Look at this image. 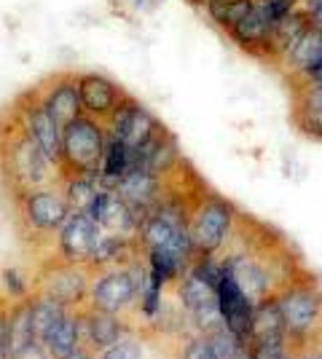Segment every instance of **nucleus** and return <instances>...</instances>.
Here are the masks:
<instances>
[{
  "mask_svg": "<svg viewBox=\"0 0 322 359\" xmlns=\"http://www.w3.org/2000/svg\"><path fill=\"white\" fill-rule=\"evenodd\" d=\"M217 257L253 306L274 300L282 290L311 273L301 255L279 231L245 212L239 215L231 239Z\"/></svg>",
  "mask_w": 322,
  "mask_h": 359,
  "instance_id": "nucleus-1",
  "label": "nucleus"
},
{
  "mask_svg": "<svg viewBox=\"0 0 322 359\" xmlns=\"http://www.w3.org/2000/svg\"><path fill=\"white\" fill-rule=\"evenodd\" d=\"M60 182V169L32 140L14 105L0 113V191L14 204L25 194Z\"/></svg>",
  "mask_w": 322,
  "mask_h": 359,
  "instance_id": "nucleus-2",
  "label": "nucleus"
},
{
  "mask_svg": "<svg viewBox=\"0 0 322 359\" xmlns=\"http://www.w3.org/2000/svg\"><path fill=\"white\" fill-rule=\"evenodd\" d=\"M276 306L285 322V335L293 354H304L322 346V287L314 273L276 295Z\"/></svg>",
  "mask_w": 322,
  "mask_h": 359,
  "instance_id": "nucleus-3",
  "label": "nucleus"
},
{
  "mask_svg": "<svg viewBox=\"0 0 322 359\" xmlns=\"http://www.w3.org/2000/svg\"><path fill=\"white\" fill-rule=\"evenodd\" d=\"M11 210H14V225L19 236L32 247H54L60 228L73 212L62 194L60 182L25 194L11 204Z\"/></svg>",
  "mask_w": 322,
  "mask_h": 359,
  "instance_id": "nucleus-4",
  "label": "nucleus"
},
{
  "mask_svg": "<svg viewBox=\"0 0 322 359\" xmlns=\"http://www.w3.org/2000/svg\"><path fill=\"white\" fill-rule=\"evenodd\" d=\"M239 207L226 198V196L215 194L210 188H204L191 210L188 220V233H191V247H194V260L196 257H215L226 247L231 239V231L239 220Z\"/></svg>",
  "mask_w": 322,
  "mask_h": 359,
  "instance_id": "nucleus-5",
  "label": "nucleus"
},
{
  "mask_svg": "<svg viewBox=\"0 0 322 359\" xmlns=\"http://www.w3.org/2000/svg\"><path fill=\"white\" fill-rule=\"evenodd\" d=\"M107 145V126L102 121L81 113L62 129V177H100V166Z\"/></svg>",
  "mask_w": 322,
  "mask_h": 359,
  "instance_id": "nucleus-6",
  "label": "nucleus"
},
{
  "mask_svg": "<svg viewBox=\"0 0 322 359\" xmlns=\"http://www.w3.org/2000/svg\"><path fill=\"white\" fill-rule=\"evenodd\" d=\"M94 271L86 263H67L57 255L48 257L32 279V292L60 300L67 309H83L89 303Z\"/></svg>",
  "mask_w": 322,
  "mask_h": 359,
  "instance_id": "nucleus-7",
  "label": "nucleus"
},
{
  "mask_svg": "<svg viewBox=\"0 0 322 359\" xmlns=\"http://www.w3.org/2000/svg\"><path fill=\"white\" fill-rule=\"evenodd\" d=\"M92 309L107 311V314L123 316L132 325V316L137 309V285L129 266H110V269L94 271L89 303Z\"/></svg>",
  "mask_w": 322,
  "mask_h": 359,
  "instance_id": "nucleus-8",
  "label": "nucleus"
},
{
  "mask_svg": "<svg viewBox=\"0 0 322 359\" xmlns=\"http://www.w3.org/2000/svg\"><path fill=\"white\" fill-rule=\"evenodd\" d=\"M177 306L188 316V325L196 332H210L213 327L223 325L220 303H217V287L201 279L196 271H185L183 279L175 285Z\"/></svg>",
  "mask_w": 322,
  "mask_h": 359,
  "instance_id": "nucleus-9",
  "label": "nucleus"
},
{
  "mask_svg": "<svg viewBox=\"0 0 322 359\" xmlns=\"http://www.w3.org/2000/svg\"><path fill=\"white\" fill-rule=\"evenodd\" d=\"M11 105L16 107L22 123L27 126V132L32 135V140L41 145V150L46 153V158L60 169V156H62V129L54 123V118L48 116V110L43 107L41 100V89H32L16 94Z\"/></svg>",
  "mask_w": 322,
  "mask_h": 359,
  "instance_id": "nucleus-10",
  "label": "nucleus"
},
{
  "mask_svg": "<svg viewBox=\"0 0 322 359\" xmlns=\"http://www.w3.org/2000/svg\"><path fill=\"white\" fill-rule=\"evenodd\" d=\"M105 126H107V135L121 140L129 150H135V148L148 145V142L159 135V129H161L164 123L156 118L154 113L142 105L140 100H135V97L129 94L121 102V107L107 118Z\"/></svg>",
  "mask_w": 322,
  "mask_h": 359,
  "instance_id": "nucleus-11",
  "label": "nucleus"
},
{
  "mask_svg": "<svg viewBox=\"0 0 322 359\" xmlns=\"http://www.w3.org/2000/svg\"><path fill=\"white\" fill-rule=\"evenodd\" d=\"M102 228L97 225L89 212H70V217L60 228L57 239H54V255L67 263H86L92 260L97 239H100Z\"/></svg>",
  "mask_w": 322,
  "mask_h": 359,
  "instance_id": "nucleus-12",
  "label": "nucleus"
},
{
  "mask_svg": "<svg viewBox=\"0 0 322 359\" xmlns=\"http://www.w3.org/2000/svg\"><path fill=\"white\" fill-rule=\"evenodd\" d=\"M38 89H41L43 107L48 110V116L54 118V123L60 129H65L70 121H76L83 113L81 89H78V73H73V70H62V73L48 75L43 83H38Z\"/></svg>",
  "mask_w": 322,
  "mask_h": 359,
  "instance_id": "nucleus-13",
  "label": "nucleus"
},
{
  "mask_svg": "<svg viewBox=\"0 0 322 359\" xmlns=\"http://www.w3.org/2000/svg\"><path fill=\"white\" fill-rule=\"evenodd\" d=\"M78 89H81V105L83 113L92 118L107 123V118L121 107V102L129 97V91L121 83H116L110 75L105 73H78Z\"/></svg>",
  "mask_w": 322,
  "mask_h": 359,
  "instance_id": "nucleus-14",
  "label": "nucleus"
},
{
  "mask_svg": "<svg viewBox=\"0 0 322 359\" xmlns=\"http://www.w3.org/2000/svg\"><path fill=\"white\" fill-rule=\"evenodd\" d=\"M217 303H220V314H223L226 327L247 346V341H250V330H253L255 306L250 303V298L242 292V287L236 285V279H234L226 269H223L220 282H217Z\"/></svg>",
  "mask_w": 322,
  "mask_h": 359,
  "instance_id": "nucleus-15",
  "label": "nucleus"
},
{
  "mask_svg": "<svg viewBox=\"0 0 322 359\" xmlns=\"http://www.w3.org/2000/svg\"><path fill=\"white\" fill-rule=\"evenodd\" d=\"M129 332H135V327L123 316L107 314V311H100L92 306L81 309V338H83V346H89L94 354L105 351L107 346L119 344Z\"/></svg>",
  "mask_w": 322,
  "mask_h": 359,
  "instance_id": "nucleus-16",
  "label": "nucleus"
},
{
  "mask_svg": "<svg viewBox=\"0 0 322 359\" xmlns=\"http://www.w3.org/2000/svg\"><path fill=\"white\" fill-rule=\"evenodd\" d=\"M161 185H164L161 177L151 175L148 169H132L116 185V194L137 212L140 220H145L148 212L154 210L156 204H159V198H161Z\"/></svg>",
  "mask_w": 322,
  "mask_h": 359,
  "instance_id": "nucleus-17",
  "label": "nucleus"
},
{
  "mask_svg": "<svg viewBox=\"0 0 322 359\" xmlns=\"http://www.w3.org/2000/svg\"><path fill=\"white\" fill-rule=\"evenodd\" d=\"M271 30H274V22L261 11L258 0L253 6V11L234 27L229 30V38L239 46L242 51H247L250 57L255 60H266L269 62V43H271Z\"/></svg>",
  "mask_w": 322,
  "mask_h": 359,
  "instance_id": "nucleus-18",
  "label": "nucleus"
},
{
  "mask_svg": "<svg viewBox=\"0 0 322 359\" xmlns=\"http://www.w3.org/2000/svg\"><path fill=\"white\" fill-rule=\"evenodd\" d=\"M282 70L290 75L293 83H304L322 67V32L309 27L301 41L293 46L290 51L282 57Z\"/></svg>",
  "mask_w": 322,
  "mask_h": 359,
  "instance_id": "nucleus-19",
  "label": "nucleus"
},
{
  "mask_svg": "<svg viewBox=\"0 0 322 359\" xmlns=\"http://www.w3.org/2000/svg\"><path fill=\"white\" fill-rule=\"evenodd\" d=\"M81 344H83V338H81V309H70L60 325L48 332L43 348H46L48 359H67L81 348Z\"/></svg>",
  "mask_w": 322,
  "mask_h": 359,
  "instance_id": "nucleus-20",
  "label": "nucleus"
},
{
  "mask_svg": "<svg viewBox=\"0 0 322 359\" xmlns=\"http://www.w3.org/2000/svg\"><path fill=\"white\" fill-rule=\"evenodd\" d=\"M35 330H32V295L16 300L8 309V354H19L35 346Z\"/></svg>",
  "mask_w": 322,
  "mask_h": 359,
  "instance_id": "nucleus-21",
  "label": "nucleus"
},
{
  "mask_svg": "<svg viewBox=\"0 0 322 359\" xmlns=\"http://www.w3.org/2000/svg\"><path fill=\"white\" fill-rule=\"evenodd\" d=\"M67 311L70 309L62 306L60 300L41 295V292H32V330H35V341L43 346L48 332L60 325Z\"/></svg>",
  "mask_w": 322,
  "mask_h": 359,
  "instance_id": "nucleus-22",
  "label": "nucleus"
},
{
  "mask_svg": "<svg viewBox=\"0 0 322 359\" xmlns=\"http://www.w3.org/2000/svg\"><path fill=\"white\" fill-rule=\"evenodd\" d=\"M255 0H207L204 11L210 16V22H215L220 30L229 35L250 11H253Z\"/></svg>",
  "mask_w": 322,
  "mask_h": 359,
  "instance_id": "nucleus-23",
  "label": "nucleus"
},
{
  "mask_svg": "<svg viewBox=\"0 0 322 359\" xmlns=\"http://www.w3.org/2000/svg\"><path fill=\"white\" fill-rule=\"evenodd\" d=\"M60 185H62V194H65V198H67V204H70V210L73 212L89 210L94 194H97V188H100V182H97L94 177H62Z\"/></svg>",
  "mask_w": 322,
  "mask_h": 359,
  "instance_id": "nucleus-24",
  "label": "nucleus"
},
{
  "mask_svg": "<svg viewBox=\"0 0 322 359\" xmlns=\"http://www.w3.org/2000/svg\"><path fill=\"white\" fill-rule=\"evenodd\" d=\"M175 351H172V359H215L213 348H210V341L204 332H185L180 338H175Z\"/></svg>",
  "mask_w": 322,
  "mask_h": 359,
  "instance_id": "nucleus-25",
  "label": "nucleus"
},
{
  "mask_svg": "<svg viewBox=\"0 0 322 359\" xmlns=\"http://www.w3.org/2000/svg\"><path fill=\"white\" fill-rule=\"evenodd\" d=\"M204 335H207V341H210V348H213L215 359H236V354L245 348V344L226 327V322L213 327L210 332H204Z\"/></svg>",
  "mask_w": 322,
  "mask_h": 359,
  "instance_id": "nucleus-26",
  "label": "nucleus"
},
{
  "mask_svg": "<svg viewBox=\"0 0 322 359\" xmlns=\"http://www.w3.org/2000/svg\"><path fill=\"white\" fill-rule=\"evenodd\" d=\"M142 338H140L137 332H129V335H123L119 344L107 346L105 351H100L97 359H142Z\"/></svg>",
  "mask_w": 322,
  "mask_h": 359,
  "instance_id": "nucleus-27",
  "label": "nucleus"
},
{
  "mask_svg": "<svg viewBox=\"0 0 322 359\" xmlns=\"http://www.w3.org/2000/svg\"><path fill=\"white\" fill-rule=\"evenodd\" d=\"M3 285H6V300H25L32 295V282H27L25 276H19L16 269H6L3 271Z\"/></svg>",
  "mask_w": 322,
  "mask_h": 359,
  "instance_id": "nucleus-28",
  "label": "nucleus"
},
{
  "mask_svg": "<svg viewBox=\"0 0 322 359\" xmlns=\"http://www.w3.org/2000/svg\"><path fill=\"white\" fill-rule=\"evenodd\" d=\"M293 118L298 123V129L304 135L314 137V140H322V113H309V110H295Z\"/></svg>",
  "mask_w": 322,
  "mask_h": 359,
  "instance_id": "nucleus-29",
  "label": "nucleus"
},
{
  "mask_svg": "<svg viewBox=\"0 0 322 359\" xmlns=\"http://www.w3.org/2000/svg\"><path fill=\"white\" fill-rule=\"evenodd\" d=\"M8 309L11 300H0V359H8Z\"/></svg>",
  "mask_w": 322,
  "mask_h": 359,
  "instance_id": "nucleus-30",
  "label": "nucleus"
},
{
  "mask_svg": "<svg viewBox=\"0 0 322 359\" xmlns=\"http://www.w3.org/2000/svg\"><path fill=\"white\" fill-rule=\"evenodd\" d=\"M8 359H48L46 348L41 344L30 346V348H25V351H19V354H11Z\"/></svg>",
  "mask_w": 322,
  "mask_h": 359,
  "instance_id": "nucleus-31",
  "label": "nucleus"
},
{
  "mask_svg": "<svg viewBox=\"0 0 322 359\" xmlns=\"http://www.w3.org/2000/svg\"><path fill=\"white\" fill-rule=\"evenodd\" d=\"M298 6L307 11V14H314V11H322V0H298Z\"/></svg>",
  "mask_w": 322,
  "mask_h": 359,
  "instance_id": "nucleus-32",
  "label": "nucleus"
},
{
  "mask_svg": "<svg viewBox=\"0 0 322 359\" xmlns=\"http://www.w3.org/2000/svg\"><path fill=\"white\" fill-rule=\"evenodd\" d=\"M67 359H97V354H94L92 348H89V346H83L81 344V348H78L76 354H70V357Z\"/></svg>",
  "mask_w": 322,
  "mask_h": 359,
  "instance_id": "nucleus-33",
  "label": "nucleus"
},
{
  "mask_svg": "<svg viewBox=\"0 0 322 359\" xmlns=\"http://www.w3.org/2000/svg\"><path fill=\"white\" fill-rule=\"evenodd\" d=\"M298 359H322V348H309L304 354H298Z\"/></svg>",
  "mask_w": 322,
  "mask_h": 359,
  "instance_id": "nucleus-34",
  "label": "nucleus"
},
{
  "mask_svg": "<svg viewBox=\"0 0 322 359\" xmlns=\"http://www.w3.org/2000/svg\"><path fill=\"white\" fill-rule=\"evenodd\" d=\"M137 3H142V0H137Z\"/></svg>",
  "mask_w": 322,
  "mask_h": 359,
  "instance_id": "nucleus-35",
  "label": "nucleus"
}]
</instances>
